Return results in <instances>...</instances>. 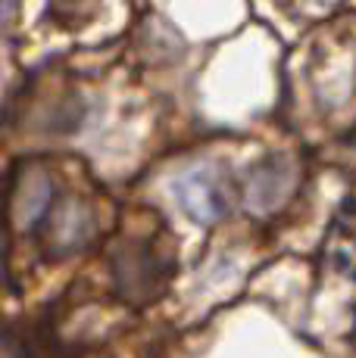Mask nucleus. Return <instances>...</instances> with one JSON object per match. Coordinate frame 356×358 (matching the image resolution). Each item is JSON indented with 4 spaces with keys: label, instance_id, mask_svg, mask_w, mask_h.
<instances>
[{
    "label": "nucleus",
    "instance_id": "1",
    "mask_svg": "<svg viewBox=\"0 0 356 358\" xmlns=\"http://www.w3.org/2000/svg\"><path fill=\"white\" fill-rule=\"evenodd\" d=\"M94 228H97V222L81 199H53L35 231H44V246L53 256H66V252L85 246Z\"/></svg>",
    "mask_w": 356,
    "mask_h": 358
},
{
    "label": "nucleus",
    "instance_id": "4",
    "mask_svg": "<svg viewBox=\"0 0 356 358\" xmlns=\"http://www.w3.org/2000/svg\"><path fill=\"white\" fill-rule=\"evenodd\" d=\"M291 10H297L300 16H319V13H325L328 6L334 3V0H285Z\"/></svg>",
    "mask_w": 356,
    "mask_h": 358
},
{
    "label": "nucleus",
    "instance_id": "3",
    "mask_svg": "<svg viewBox=\"0 0 356 358\" xmlns=\"http://www.w3.org/2000/svg\"><path fill=\"white\" fill-rule=\"evenodd\" d=\"M178 199L197 222H216L231 206V194L225 181L210 175V171H194V175L184 178L182 187H178Z\"/></svg>",
    "mask_w": 356,
    "mask_h": 358
},
{
    "label": "nucleus",
    "instance_id": "2",
    "mask_svg": "<svg viewBox=\"0 0 356 358\" xmlns=\"http://www.w3.org/2000/svg\"><path fill=\"white\" fill-rule=\"evenodd\" d=\"M116 287L128 299H150L160 290V256L150 246H128L122 256H116Z\"/></svg>",
    "mask_w": 356,
    "mask_h": 358
}]
</instances>
